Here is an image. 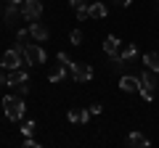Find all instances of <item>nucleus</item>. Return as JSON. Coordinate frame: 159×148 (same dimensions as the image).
<instances>
[{
	"label": "nucleus",
	"instance_id": "obj_7",
	"mask_svg": "<svg viewBox=\"0 0 159 148\" xmlns=\"http://www.w3.org/2000/svg\"><path fill=\"white\" fill-rule=\"evenodd\" d=\"M119 87H122L125 93L141 90V77H135V74H122V77H119Z\"/></svg>",
	"mask_w": 159,
	"mask_h": 148
},
{
	"label": "nucleus",
	"instance_id": "obj_19",
	"mask_svg": "<svg viewBox=\"0 0 159 148\" xmlns=\"http://www.w3.org/2000/svg\"><path fill=\"white\" fill-rule=\"evenodd\" d=\"M69 40H72V45H82V40H85V34H82V29H74V32L69 34Z\"/></svg>",
	"mask_w": 159,
	"mask_h": 148
},
{
	"label": "nucleus",
	"instance_id": "obj_15",
	"mask_svg": "<svg viewBox=\"0 0 159 148\" xmlns=\"http://www.w3.org/2000/svg\"><path fill=\"white\" fill-rule=\"evenodd\" d=\"M90 19H103L106 16V6H103V3H90Z\"/></svg>",
	"mask_w": 159,
	"mask_h": 148
},
{
	"label": "nucleus",
	"instance_id": "obj_2",
	"mask_svg": "<svg viewBox=\"0 0 159 148\" xmlns=\"http://www.w3.org/2000/svg\"><path fill=\"white\" fill-rule=\"evenodd\" d=\"M154 90H157V80H154V72L151 69H146V72L141 74V95L146 98V101H154Z\"/></svg>",
	"mask_w": 159,
	"mask_h": 148
},
{
	"label": "nucleus",
	"instance_id": "obj_13",
	"mask_svg": "<svg viewBox=\"0 0 159 148\" xmlns=\"http://www.w3.org/2000/svg\"><path fill=\"white\" fill-rule=\"evenodd\" d=\"M119 45H122V42H119V37L109 34L106 40H103V50H106V56H117V53H119Z\"/></svg>",
	"mask_w": 159,
	"mask_h": 148
},
{
	"label": "nucleus",
	"instance_id": "obj_28",
	"mask_svg": "<svg viewBox=\"0 0 159 148\" xmlns=\"http://www.w3.org/2000/svg\"><path fill=\"white\" fill-rule=\"evenodd\" d=\"M157 6H159V0H157Z\"/></svg>",
	"mask_w": 159,
	"mask_h": 148
},
{
	"label": "nucleus",
	"instance_id": "obj_17",
	"mask_svg": "<svg viewBox=\"0 0 159 148\" xmlns=\"http://www.w3.org/2000/svg\"><path fill=\"white\" fill-rule=\"evenodd\" d=\"M119 56L125 58V61H135V56H138V48H135V45H125L122 50H119Z\"/></svg>",
	"mask_w": 159,
	"mask_h": 148
},
{
	"label": "nucleus",
	"instance_id": "obj_23",
	"mask_svg": "<svg viewBox=\"0 0 159 148\" xmlns=\"http://www.w3.org/2000/svg\"><path fill=\"white\" fill-rule=\"evenodd\" d=\"M37 146H40V143H34L32 137H24V148H37Z\"/></svg>",
	"mask_w": 159,
	"mask_h": 148
},
{
	"label": "nucleus",
	"instance_id": "obj_11",
	"mask_svg": "<svg viewBox=\"0 0 159 148\" xmlns=\"http://www.w3.org/2000/svg\"><path fill=\"white\" fill-rule=\"evenodd\" d=\"M19 13H21V6L19 3H6V24H16Z\"/></svg>",
	"mask_w": 159,
	"mask_h": 148
},
{
	"label": "nucleus",
	"instance_id": "obj_12",
	"mask_svg": "<svg viewBox=\"0 0 159 148\" xmlns=\"http://www.w3.org/2000/svg\"><path fill=\"white\" fill-rule=\"evenodd\" d=\"M24 82H29V77H27V72H21V69H13V72L8 74V85L11 87H19V85H24Z\"/></svg>",
	"mask_w": 159,
	"mask_h": 148
},
{
	"label": "nucleus",
	"instance_id": "obj_22",
	"mask_svg": "<svg viewBox=\"0 0 159 148\" xmlns=\"http://www.w3.org/2000/svg\"><path fill=\"white\" fill-rule=\"evenodd\" d=\"M16 90H19V95H27V93H29V82H24V85H19Z\"/></svg>",
	"mask_w": 159,
	"mask_h": 148
},
{
	"label": "nucleus",
	"instance_id": "obj_10",
	"mask_svg": "<svg viewBox=\"0 0 159 148\" xmlns=\"http://www.w3.org/2000/svg\"><path fill=\"white\" fill-rule=\"evenodd\" d=\"M29 34H32V37H34L37 42H43V40H48V34H51V32H48V27H45V24L34 21V24H29Z\"/></svg>",
	"mask_w": 159,
	"mask_h": 148
},
{
	"label": "nucleus",
	"instance_id": "obj_20",
	"mask_svg": "<svg viewBox=\"0 0 159 148\" xmlns=\"http://www.w3.org/2000/svg\"><path fill=\"white\" fill-rule=\"evenodd\" d=\"M56 58H58V63H61V66H66V72H69V66L74 63V61H69V56H66V53H58Z\"/></svg>",
	"mask_w": 159,
	"mask_h": 148
},
{
	"label": "nucleus",
	"instance_id": "obj_3",
	"mask_svg": "<svg viewBox=\"0 0 159 148\" xmlns=\"http://www.w3.org/2000/svg\"><path fill=\"white\" fill-rule=\"evenodd\" d=\"M21 63H24V56L16 50V48L6 50V53H3V58H0V66L8 69V72H13V69H21Z\"/></svg>",
	"mask_w": 159,
	"mask_h": 148
},
{
	"label": "nucleus",
	"instance_id": "obj_6",
	"mask_svg": "<svg viewBox=\"0 0 159 148\" xmlns=\"http://www.w3.org/2000/svg\"><path fill=\"white\" fill-rule=\"evenodd\" d=\"M40 13H43V3H40V0H24V3H21V16L24 19L37 21Z\"/></svg>",
	"mask_w": 159,
	"mask_h": 148
},
{
	"label": "nucleus",
	"instance_id": "obj_5",
	"mask_svg": "<svg viewBox=\"0 0 159 148\" xmlns=\"http://www.w3.org/2000/svg\"><path fill=\"white\" fill-rule=\"evenodd\" d=\"M24 58H27L29 66H43L48 56H45V50H43L40 45H27L24 48Z\"/></svg>",
	"mask_w": 159,
	"mask_h": 148
},
{
	"label": "nucleus",
	"instance_id": "obj_16",
	"mask_svg": "<svg viewBox=\"0 0 159 148\" xmlns=\"http://www.w3.org/2000/svg\"><path fill=\"white\" fill-rule=\"evenodd\" d=\"M66 66H56V69H53V72H51V77H48V80H51L53 82V85H56V82H61L64 80V77H66Z\"/></svg>",
	"mask_w": 159,
	"mask_h": 148
},
{
	"label": "nucleus",
	"instance_id": "obj_24",
	"mask_svg": "<svg viewBox=\"0 0 159 148\" xmlns=\"http://www.w3.org/2000/svg\"><path fill=\"white\" fill-rule=\"evenodd\" d=\"M69 6H72V8H80V6H85V0H69Z\"/></svg>",
	"mask_w": 159,
	"mask_h": 148
},
{
	"label": "nucleus",
	"instance_id": "obj_8",
	"mask_svg": "<svg viewBox=\"0 0 159 148\" xmlns=\"http://www.w3.org/2000/svg\"><path fill=\"white\" fill-rule=\"evenodd\" d=\"M90 119V108H72L69 111V122L72 124H85Z\"/></svg>",
	"mask_w": 159,
	"mask_h": 148
},
{
	"label": "nucleus",
	"instance_id": "obj_18",
	"mask_svg": "<svg viewBox=\"0 0 159 148\" xmlns=\"http://www.w3.org/2000/svg\"><path fill=\"white\" fill-rule=\"evenodd\" d=\"M74 13H77V21H85V19H90V8H88V6L74 8Z\"/></svg>",
	"mask_w": 159,
	"mask_h": 148
},
{
	"label": "nucleus",
	"instance_id": "obj_26",
	"mask_svg": "<svg viewBox=\"0 0 159 148\" xmlns=\"http://www.w3.org/2000/svg\"><path fill=\"white\" fill-rule=\"evenodd\" d=\"M3 85H8V77H6V72H0V87Z\"/></svg>",
	"mask_w": 159,
	"mask_h": 148
},
{
	"label": "nucleus",
	"instance_id": "obj_27",
	"mask_svg": "<svg viewBox=\"0 0 159 148\" xmlns=\"http://www.w3.org/2000/svg\"><path fill=\"white\" fill-rule=\"evenodd\" d=\"M6 3H19V6H21V3H24V0H6Z\"/></svg>",
	"mask_w": 159,
	"mask_h": 148
},
{
	"label": "nucleus",
	"instance_id": "obj_21",
	"mask_svg": "<svg viewBox=\"0 0 159 148\" xmlns=\"http://www.w3.org/2000/svg\"><path fill=\"white\" fill-rule=\"evenodd\" d=\"M21 132H24V137H32V132H34V122H32V119H29V122H27V124H24V127H21Z\"/></svg>",
	"mask_w": 159,
	"mask_h": 148
},
{
	"label": "nucleus",
	"instance_id": "obj_25",
	"mask_svg": "<svg viewBox=\"0 0 159 148\" xmlns=\"http://www.w3.org/2000/svg\"><path fill=\"white\" fill-rule=\"evenodd\" d=\"M114 3H117L119 8H127V6H130V3H133V0H114Z\"/></svg>",
	"mask_w": 159,
	"mask_h": 148
},
{
	"label": "nucleus",
	"instance_id": "obj_1",
	"mask_svg": "<svg viewBox=\"0 0 159 148\" xmlns=\"http://www.w3.org/2000/svg\"><path fill=\"white\" fill-rule=\"evenodd\" d=\"M3 108H6V119L19 122L24 116V101H21V95H6V98H3Z\"/></svg>",
	"mask_w": 159,
	"mask_h": 148
},
{
	"label": "nucleus",
	"instance_id": "obj_14",
	"mask_svg": "<svg viewBox=\"0 0 159 148\" xmlns=\"http://www.w3.org/2000/svg\"><path fill=\"white\" fill-rule=\"evenodd\" d=\"M143 63H146V69H151L154 74H159V53H146V56H143Z\"/></svg>",
	"mask_w": 159,
	"mask_h": 148
},
{
	"label": "nucleus",
	"instance_id": "obj_9",
	"mask_svg": "<svg viewBox=\"0 0 159 148\" xmlns=\"http://www.w3.org/2000/svg\"><path fill=\"white\" fill-rule=\"evenodd\" d=\"M127 143H130V146H135V148H148V146H151V140H148L143 132H138V130H133L130 135H127Z\"/></svg>",
	"mask_w": 159,
	"mask_h": 148
},
{
	"label": "nucleus",
	"instance_id": "obj_4",
	"mask_svg": "<svg viewBox=\"0 0 159 148\" xmlns=\"http://www.w3.org/2000/svg\"><path fill=\"white\" fill-rule=\"evenodd\" d=\"M69 74H72L74 82H90L93 80V66L90 63H72L69 66Z\"/></svg>",
	"mask_w": 159,
	"mask_h": 148
}]
</instances>
